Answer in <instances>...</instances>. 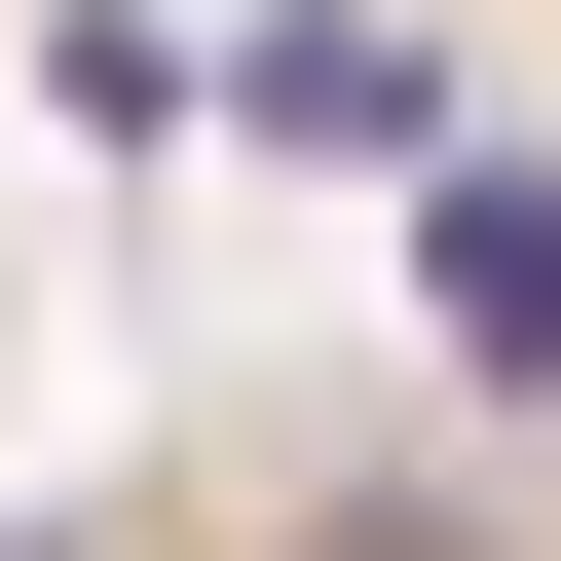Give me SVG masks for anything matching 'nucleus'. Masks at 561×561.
<instances>
[{
  "mask_svg": "<svg viewBox=\"0 0 561 561\" xmlns=\"http://www.w3.org/2000/svg\"><path fill=\"white\" fill-rule=\"evenodd\" d=\"M0 561H561V449L524 412H187V449H76Z\"/></svg>",
  "mask_w": 561,
  "mask_h": 561,
  "instance_id": "nucleus-1",
  "label": "nucleus"
},
{
  "mask_svg": "<svg viewBox=\"0 0 561 561\" xmlns=\"http://www.w3.org/2000/svg\"><path fill=\"white\" fill-rule=\"evenodd\" d=\"M412 38H486V76H561V0H412Z\"/></svg>",
  "mask_w": 561,
  "mask_h": 561,
  "instance_id": "nucleus-2",
  "label": "nucleus"
}]
</instances>
